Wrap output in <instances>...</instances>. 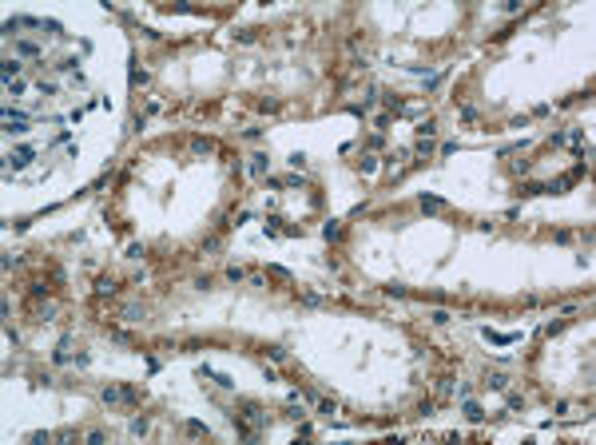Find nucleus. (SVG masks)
<instances>
[{
    "label": "nucleus",
    "mask_w": 596,
    "mask_h": 445,
    "mask_svg": "<svg viewBox=\"0 0 596 445\" xmlns=\"http://www.w3.org/2000/svg\"><path fill=\"white\" fill-rule=\"evenodd\" d=\"M251 175H266V155H251Z\"/></svg>",
    "instance_id": "nucleus-4"
},
{
    "label": "nucleus",
    "mask_w": 596,
    "mask_h": 445,
    "mask_svg": "<svg viewBox=\"0 0 596 445\" xmlns=\"http://www.w3.org/2000/svg\"><path fill=\"white\" fill-rule=\"evenodd\" d=\"M422 207H426V211H441L445 199H437V195H422Z\"/></svg>",
    "instance_id": "nucleus-7"
},
{
    "label": "nucleus",
    "mask_w": 596,
    "mask_h": 445,
    "mask_svg": "<svg viewBox=\"0 0 596 445\" xmlns=\"http://www.w3.org/2000/svg\"><path fill=\"white\" fill-rule=\"evenodd\" d=\"M131 433H147V418H135L131 422Z\"/></svg>",
    "instance_id": "nucleus-20"
},
{
    "label": "nucleus",
    "mask_w": 596,
    "mask_h": 445,
    "mask_svg": "<svg viewBox=\"0 0 596 445\" xmlns=\"http://www.w3.org/2000/svg\"><path fill=\"white\" fill-rule=\"evenodd\" d=\"M191 151H199V155H207V151H211V139H191Z\"/></svg>",
    "instance_id": "nucleus-12"
},
{
    "label": "nucleus",
    "mask_w": 596,
    "mask_h": 445,
    "mask_svg": "<svg viewBox=\"0 0 596 445\" xmlns=\"http://www.w3.org/2000/svg\"><path fill=\"white\" fill-rule=\"evenodd\" d=\"M485 385H489V390H505V385H509V378H505V374H489Z\"/></svg>",
    "instance_id": "nucleus-5"
},
{
    "label": "nucleus",
    "mask_w": 596,
    "mask_h": 445,
    "mask_svg": "<svg viewBox=\"0 0 596 445\" xmlns=\"http://www.w3.org/2000/svg\"><path fill=\"white\" fill-rule=\"evenodd\" d=\"M12 76H20V60H4V80L12 84Z\"/></svg>",
    "instance_id": "nucleus-11"
},
{
    "label": "nucleus",
    "mask_w": 596,
    "mask_h": 445,
    "mask_svg": "<svg viewBox=\"0 0 596 445\" xmlns=\"http://www.w3.org/2000/svg\"><path fill=\"white\" fill-rule=\"evenodd\" d=\"M16 52H20V56H32V60L40 56V48H36V44H28V40H16Z\"/></svg>",
    "instance_id": "nucleus-6"
},
{
    "label": "nucleus",
    "mask_w": 596,
    "mask_h": 445,
    "mask_svg": "<svg viewBox=\"0 0 596 445\" xmlns=\"http://www.w3.org/2000/svg\"><path fill=\"white\" fill-rule=\"evenodd\" d=\"M131 84H147V72L143 68H131Z\"/></svg>",
    "instance_id": "nucleus-19"
},
{
    "label": "nucleus",
    "mask_w": 596,
    "mask_h": 445,
    "mask_svg": "<svg viewBox=\"0 0 596 445\" xmlns=\"http://www.w3.org/2000/svg\"><path fill=\"white\" fill-rule=\"evenodd\" d=\"M183 429H187V433H191V437H211V429H207V425H203V422H187V425H183Z\"/></svg>",
    "instance_id": "nucleus-3"
},
{
    "label": "nucleus",
    "mask_w": 596,
    "mask_h": 445,
    "mask_svg": "<svg viewBox=\"0 0 596 445\" xmlns=\"http://www.w3.org/2000/svg\"><path fill=\"white\" fill-rule=\"evenodd\" d=\"M433 131H437V124H433V120H429V124H422V127H417V135H422V139H429Z\"/></svg>",
    "instance_id": "nucleus-15"
},
{
    "label": "nucleus",
    "mask_w": 596,
    "mask_h": 445,
    "mask_svg": "<svg viewBox=\"0 0 596 445\" xmlns=\"http://www.w3.org/2000/svg\"><path fill=\"white\" fill-rule=\"evenodd\" d=\"M429 318H433V322H437V326H445V322H449V318H453V314H449V310H433V314H429Z\"/></svg>",
    "instance_id": "nucleus-14"
},
{
    "label": "nucleus",
    "mask_w": 596,
    "mask_h": 445,
    "mask_svg": "<svg viewBox=\"0 0 596 445\" xmlns=\"http://www.w3.org/2000/svg\"><path fill=\"white\" fill-rule=\"evenodd\" d=\"M485 338H489V342H497V346H509V342H517V334H493V330H485Z\"/></svg>",
    "instance_id": "nucleus-8"
},
{
    "label": "nucleus",
    "mask_w": 596,
    "mask_h": 445,
    "mask_svg": "<svg viewBox=\"0 0 596 445\" xmlns=\"http://www.w3.org/2000/svg\"><path fill=\"white\" fill-rule=\"evenodd\" d=\"M96 294L104 298V294H115V282L111 278H96Z\"/></svg>",
    "instance_id": "nucleus-10"
},
{
    "label": "nucleus",
    "mask_w": 596,
    "mask_h": 445,
    "mask_svg": "<svg viewBox=\"0 0 596 445\" xmlns=\"http://www.w3.org/2000/svg\"><path fill=\"white\" fill-rule=\"evenodd\" d=\"M266 358H271V362H282V358H286V350H278V346H271V350H266Z\"/></svg>",
    "instance_id": "nucleus-16"
},
{
    "label": "nucleus",
    "mask_w": 596,
    "mask_h": 445,
    "mask_svg": "<svg viewBox=\"0 0 596 445\" xmlns=\"http://www.w3.org/2000/svg\"><path fill=\"white\" fill-rule=\"evenodd\" d=\"M227 278H231V282H243V278H247V275H243V271H238V266H227Z\"/></svg>",
    "instance_id": "nucleus-17"
},
{
    "label": "nucleus",
    "mask_w": 596,
    "mask_h": 445,
    "mask_svg": "<svg viewBox=\"0 0 596 445\" xmlns=\"http://www.w3.org/2000/svg\"><path fill=\"white\" fill-rule=\"evenodd\" d=\"M358 167H362V171H374L378 163H374V155H362V159H358Z\"/></svg>",
    "instance_id": "nucleus-18"
},
{
    "label": "nucleus",
    "mask_w": 596,
    "mask_h": 445,
    "mask_svg": "<svg viewBox=\"0 0 596 445\" xmlns=\"http://www.w3.org/2000/svg\"><path fill=\"white\" fill-rule=\"evenodd\" d=\"M124 318H128V322H139V318H143V306H124Z\"/></svg>",
    "instance_id": "nucleus-13"
},
{
    "label": "nucleus",
    "mask_w": 596,
    "mask_h": 445,
    "mask_svg": "<svg viewBox=\"0 0 596 445\" xmlns=\"http://www.w3.org/2000/svg\"><path fill=\"white\" fill-rule=\"evenodd\" d=\"M465 418H469V422H481L485 413H481V405H477V402H465Z\"/></svg>",
    "instance_id": "nucleus-9"
},
{
    "label": "nucleus",
    "mask_w": 596,
    "mask_h": 445,
    "mask_svg": "<svg viewBox=\"0 0 596 445\" xmlns=\"http://www.w3.org/2000/svg\"><path fill=\"white\" fill-rule=\"evenodd\" d=\"M199 378H211V381H215V385H219V390H234V381H231V378H227V374H215V370H211V366H199Z\"/></svg>",
    "instance_id": "nucleus-2"
},
{
    "label": "nucleus",
    "mask_w": 596,
    "mask_h": 445,
    "mask_svg": "<svg viewBox=\"0 0 596 445\" xmlns=\"http://www.w3.org/2000/svg\"><path fill=\"white\" fill-rule=\"evenodd\" d=\"M32 159H36L32 147H16V151H8V163H12V167H28Z\"/></svg>",
    "instance_id": "nucleus-1"
}]
</instances>
